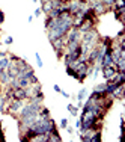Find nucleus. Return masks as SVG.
<instances>
[{"instance_id": "15", "label": "nucleus", "mask_w": 125, "mask_h": 142, "mask_svg": "<svg viewBox=\"0 0 125 142\" xmlns=\"http://www.w3.org/2000/svg\"><path fill=\"white\" fill-rule=\"evenodd\" d=\"M75 127H77V129H80V120H78V121H75Z\"/></svg>"}, {"instance_id": "8", "label": "nucleus", "mask_w": 125, "mask_h": 142, "mask_svg": "<svg viewBox=\"0 0 125 142\" xmlns=\"http://www.w3.org/2000/svg\"><path fill=\"white\" fill-rule=\"evenodd\" d=\"M60 127H62V129H66V127H68V120H66V118L60 120Z\"/></svg>"}, {"instance_id": "9", "label": "nucleus", "mask_w": 125, "mask_h": 142, "mask_svg": "<svg viewBox=\"0 0 125 142\" xmlns=\"http://www.w3.org/2000/svg\"><path fill=\"white\" fill-rule=\"evenodd\" d=\"M35 56H36V62H38V67H42V65H44V64H42V61H41V56H39V54H38V53H36V54H35Z\"/></svg>"}, {"instance_id": "4", "label": "nucleus", "mask_w": 125, "mask_h": 142, "mask_svg": "<svg viewBox=\"0 0 125 142\" xmlns=\"http://www.w3.org/2000/svg\"><path fill=\"white\" fill-rule=\"evenodd\" d=\"M68 110H69V113H71L72 117H77V115H78V107L74 106V104H68Z\"/></svg>"}, {"instance_id": "12", "label": "nucleus", "mask_w": 125, "mask_h": 142, "mask_svg": "<svg viewBox=\"0 0 125 142\" xmlns=\"http://www.w3.org/2000/svg\"><path fill=\"white\" fill-rule=\"evenodd\" d=\"M3 21H5V14H3V12L0 11V24H2Z\"/></svg>"}, {"instance_id": "13", "label": "nucleus", "mask_w": 125, "mask_h": 142, "mask_svg": "<svg viewBox=\"0 0 125 142\" xmlns=\"http://www.w3.org/2000/svg\"><path fill=\"white\" fill-rule=\"evenodd\" d=\"M60 94H62L65 98H69V94H68V92H65V91H60Z\"/></svg>"}, {"instance_id": "14", "label": "nucleus", "mask_w": 125, "mask_h": 142, "mask_svg": "<svg viewBox=\"0 0 125 142\" xmlns=\"http://www.w3.org/2000/svg\"><path fill=\"white\" fill-rule=\"evenodd\" d=\"M54 91H56V92H60V91H62V89H60V88H59V86H57V85H54Z\"/></svg>"}, {"instance_id": "5", "label": "nucleus", "mask_w": 125, "mask_h": 142, "mask_svg": "<svg viewBox=\"0 0 125 142\" xmlns=\"http://www.w3.org/2000/svg\"><path fill=\"white\" fill-rule=\"evenodd\" d=\"M8 65H9V59L3 56V58L0 59V70H6V68H8Z\"/></svg>"}, {"instance_id": "6", "label": "nucleus", "mask_w": 125, "mask_h": 142, "mask_svg": "<svg viewBox=\"0 0 125 142\" xmlns=\"http://www.w3.org/2000/svg\"><path fill=\"white\" fill-rule=\"evenodd\" d=\"M86 92H88V91H86V88H83V89H80V92L77 94V100H78V101H83V98H85V95H86Z\"/></svg>"}, {"instance_id": "16", "label": "nucleus", "mask_w": 125, "mask_h": 142, "mask_svg": "<svg viewBox=\"0 0 125 142\" xmlns=\"http://www.w3.org/2000/svg\"><path fill=\"white\" fill-rule=\"evenodd\" d=\"M33 2H38V0H33Z\"/></svg>"}, {"instance_id": "11", "label": "nucleus", "mask_w": 125, "mask_h": 142, "mask_svg": "<svg viewBox=\"0 0 125 142\" xmlns=\"http://www.w3.org/2000/svg\"><path fill=\"white\" fill-rule=\"evenodd\" d=\"M12 41H14V39H12L11 36H8V38L5 39V44H12Z\"/></svg>"}, {"instance_id": "3", "label": "nucleus", "mask_w": 125, "mask_h": 142, "mask_svg": "<svg viewBox=\"0 0 125 142\" xmlns=\"http://www.w3.org/2000/svg\"><path fill=\"white\" fill-rule=\"evenodd\" d=\"M60 141H62V138H60L59 132H57V130H54V132H51V133L48 135V141H47V142H60Z\"/></svg>"}, {"instance_id": "2", "label": "nucleus", "mask_w": 125, "mask_h": 142, "mask_svg": "<svg viewBox=\"0 0 125 142\" xmlns=\"http://www.w3.org/2000/svg\"><path fill=\"white\" fill-rule=\"evenodd\" d=\"M12 98H17V100H27V91H26V88H14V91H12Z\"/></svg>"}, {"instance_id": "10", "label": "nucleus", "mask_w": 125, "mask_h": 142, "mask_svg": "<svg viewBox=\"0 0 125 142\" xmlns=\"http://www.w3.org/2000/svg\"><path fill=\"white\" fill-rule=\"evenodd\" d=\"M41 14H42V9H41V8H38V9L35 11V17H39Z\"/></svg>"}, {"instance_id": "7", "label": "nucleus", "mask_w": 125, "mask_h": 142, "mask_svg": "<svg viewBox=\"0 0 125 142\" xmlns=\"http://www.w3.org/2000/svg\"><path fill=\"white\" fill-rule=\"evenodd\" d=\"M95 91H98V92H104V94H106V83H100V85H97V86H95Z\"/></svg>"}, {"instance_id": "1", "label": "nucleus", "mask_w": 125, "mask_h": 142, "mask_svg": "<svg viewBox=\"0 0 125 142\" xmlns=\"http://www.w3.org/2000/svg\"><path fill=\"white\" fill-rule=\"evenodd\" d=\"M103 76L107 82H113L115 77H116V73H118V67L116 64H112V65H107V67H103Z\"/></svg>"}]
</instances>
